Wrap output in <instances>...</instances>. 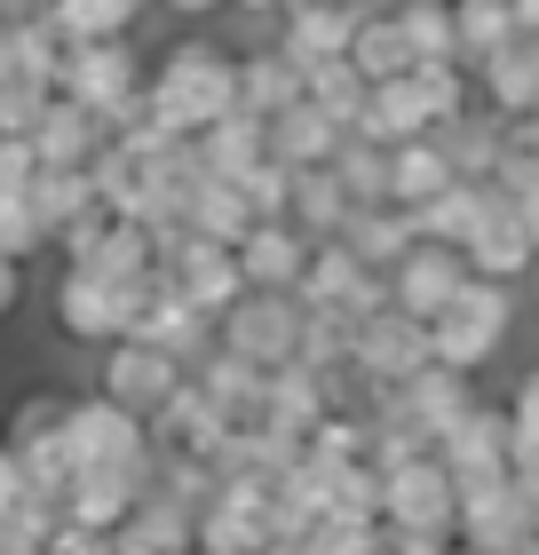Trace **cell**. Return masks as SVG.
<instances>
[{"label": "cell", "mask_w": 539, "mask_h": 555, "mask_svg": "<svg viewBox=\"0 0 539 555\" xmlns=\"http://www.w3.org/2000/svg\"><path fill=\"white\" fill-rule=\"evenodd\" d=\"M143 104L175 135L215 128L222 112H239V56L215 48V40H175L167 56H159V72L143 80Z\"/></svg>", "instance_id": "cell-1"}, {"label": "cell", "mask_w": 539, "mask_h": 555, "mask_svg": "<svg viewBox=\"0 0 539 555\" xmlns=\"http://www.w3.org/2000/svg\"><path fill=\"white\" fill-rule=\"evenodd\" d=\"M516 310H524V286H508V278H476L460 286L445 310L428 318V349L436 365H460V373H484L508 349V334H516Z\"/></svg>", "instance_id": "cell-2"}, {"label": "cell", "mask_w": 539, "mask_h": 555, "mask_svg": "<svg viewBox=\"0 0 539 555\" xmlns=\"http://www.w3.org/2000/svg\"><path fill=\"white\" fill-rule=\"evenodd\" d=\"M143 56H136V40H64V72H56V88L64 95H80V104H95L119 128V119H136L143 112Z\"/></svg>", "instance_id": "cell-3"}, {"label": "cell", "mask_w": 539, "mask_h": 555, "mask_svg": "<svg viewBox=\"0 0 539 555\" xmlns=\"http://www.w3.org/2000/svg\"><path fill=\"white\" fill-rule=\"evenodd\" d=\"M159 286V270L151 278H136V286H119V278H104V270H88V262H64V278H56V325L72 341H119L127 325H136V310H143V294Z\"/></svg>", "instance_id": "cell-4"}, {"label": "cell", "mask_w": 539, "mask_h": 555, "mask_svg": "<svg viewBox=\"0 0 539 555\" xmlns=\"http://www.w3.org/2000/svg\"><path fill=\"white\" fill-rule=\"evenodd\" d=\"M294 301L301 310H349L357 325H365L381 301H389V270H373L349 238H318L310 262H301V278H294Z\"/></svg>", "instance_id": "cell-5"}, {"label": "cell", "mask_w": 539, "mask_h": 555, "mask_svg": "<svg viewBox=\"0 0 539 555\" xmlns=\"http://www.w3.org/2000/svg\"><path fill=\"white\" fill-rule=\"evenodd\" d=\"M278 485H254V476H222V492L198 508V555H270L278 524H270Z\"/></svg>", "instance_id": "cell-6"}, {"label": "cell", "mask_w": 539, "mask_h": 555, "mask_svg": "<svg viewBox=\"0 0 539 555\" xmlns=\"http://www.w3.org/2000/svg\"><path fill=\"white\" fill-rule=\"evenodd\" d=\"M215 341L239 349V358H254V365H286V358H301V301L270 294V286H246L215 318Z\"/></svg>", "instance_id": "cell-7"}, {"label": "cell", "mask_w": 539, "mask_h": 555, "mask_svg": "<svg viewBox=\"0 0 539 555\" xmlns=\"http://www.w3.org/2000/svg\"><path fill=\"white\" fill-rule=\"evenodd\" d=\"M452 532L484 547V555H531L539 540V508L508 485V476H484V485H460V516H452Z\"/></svg>", "instance_id": "cell-8"}, {"label": "cell", "mask_w": 539, "mask_h": 555, "mask_svg": "<svg viewBox=\"0 0 539 555\" xmlns=\"http://www.w3.org/2000/svg\"><path fill=\"white\" fill-rule=\"evenodd\" d=\"M64 444H72L80 468H119V461H143L151 452V421L95 389V397H72L64 405Z\"/></svg>", "instance_id": "cell-9"}, {"label": "cell", "mask_w": 539, "mask_h": 555, "mask_svg": "<svg viewBox=\"0 0 539 555\" xmlns=\"http://www.w3.org/2000/svg\"><path fill=\"white\" fill-rule=\"evenodd\" d=\"M183 358L175 349H159V341H143V334H119V341H104V373H95V389L104 397H119L127 413H159L167 397H175V382H183Z\"/></svg>", "instance_id": "cell-10"}, {"label": "cell", "mask_w": 539, "mask_h": 555, "mask_svg": "<svg viewBox=\"0 0 539 555\" xmlns=\"http://www.w3.org/2000/svg\"><path fill=\"white\" fill-rule=\"evenodd\" d=\"M381 516H389V524H436V532H452L460 485H452V468L436 461V444L428 452H405V461L381 468Z\"/></svg>", "instance_id": "cell-11"}, {"label": "cell", "mask_w": 539, "mask_h": 555, "mask_svg": "<svg viewBox=\"0 0 539 555\" xmlns=\"http://www.w3.org/2000/svg\"><path fill=\"white\" fill-rule=\"evenodd\" d=\"M436 461L452 468V485H484V476H508L516 461V428H508V397H476L469 413H460L445 437H436Z\"/></svg>", "instance_id": "cell-12"}, {"label": "cell", "mask_w": 539, "mask_h": 555, "mask_svg": "<svg viewBox=\"0 0 539 555\" xmlns=\"http://www.w3.org/2000/svg\"><path fill=\"white\" fill-rule=\"evenodd\" d=\"M436 358L428 349V318L413 310H397V301H381V310L357 325V373H365L373 389H397V382H413V373Z\"/></svg>", "instance_id": "cell-13"}, {"label": "cell", "mask_w": 539, "mask_h": 555, "mask_svg": "<svg viewBox=\"0 0 539 555\" xmlns=\"http://www.w3.org/2000/svg\"><path fill=\"white\" fill-rule=\"evenodd\" d=\"M365 9L373 0H294V9H278L270 24H278V48L310 72L318 56H349V40H357V24H365Z\"/></svg>", "instance_id": "cell-14"}, {"label": "cell", "mask_w": 539, "mask_h": 555, "mask_svg": "<svg viewBox=\"0 0 539 555\" xmlns=\"http://www.w3.org/2000/svg\"><path fill=\"white\" fill-rule=\"evenodd\" d=\"M460 286H469V255H460V246L413 238V246L389 262V301H397V310H413V318H436Z\"/></svg>", "instance_id": "cell-15"}, {"label": "cell", "mask_w": 539, "mask_h": 555, "mask_svg": "<svg viewBox=\"0 0 539 555\" xmlns=\"http://www.w3.org/2000/svg\"><path fill=\"white\" fill-rule=\"evenodd\" d=\"M460 255H469V270H476V278H508V286H524L531 262H539V246H531L524 215H516V191H500V183H492V207H484L476 238L460 246Z\"/></svg>", "instance_id": "cell-16"}, {"label": "cell", "mask_w": 539, "mask_h": 555, "mask_svg": "<svg viewBox=\"0 0 539 555\" xmlns=\"http://www.w3.org/2000/svg\"><path fill=\"white\" fill-rule=\"evenodd\" d=\"M310 246L318 238L301 231L294 215H262V222H246V238H239V278H246V286H270V294H294Z\"/></svg>", "instance_id": "cell-17"}, {"label": "cell", "mask_w": 539, "mask_h": 555, "mask_svg": "<svg viewBox=\"0 0 539 555\" xmlns=\"http://www.w3.org/2000/svg\"><path fill=\"white\" fill-rule=\"evenodd\" d=\"M222 437H230V413L207 397V382H198V373H183V382H175V397L151 413V444H159V452H207V461H215Z\"/></svg>", "instance_id": "cell-18"}, {"label": "cell", "mask_w": 539, "mask_h": 555, "mask_svg": "<svg viewBox=\"0 0 539 555\" xmlns=\"http://www.w3.org/2000/svg\"><path fill=\"white\" fill-rule=\"evenodd\" d=\"M112 143V119L80 104V95H48V112H40V128H33V151H40V167H88L95 151Z\"/></svg>", "instance_id": "cell-19"}, {"label": "cell", "mask_w": 539, "mask_h": 555, "mask_svg": "<svg viewBox=\"0 0 539 555\" xmlns=\"http://www.w3.org/2000/svg\"><path fill=\"white\" fill-rule=\"evenodd\" d=\"M476 104L516 119V112H539V33L524 24L508 48H492V56L476 64Z\"/></svg>", "instance_id": "cell-20"}, {"label": "cell", "mask_w": 539, "mask_h": 555, "mask_svg": "<svg viewBox=\"0 0 539 555\" xmlns=\"http://www.w3.org/2000/svg\"><path fill=\"white\" fill-rule=\"evenodd\" d=\"M127 334H143V341H159V349H175L183 365H198L215 349V318L198 310V301H183L175 286H151L143 294V310H136V325Z\"/></svg>", "instance_id": "cell-21"}, {"label": "cell", "mask_w": 539, "mask_h": 555, "mask_svg": "<svg viewBox=\"0 0 539 555\" xmlns=\"http://www.w3.org/2000/svg\"><path fill=\"white\" fill-rule=\"evenodd\" d=\"M342 119H333L325 104H286V112H270V159H286V167H325L333 151H342Z\"/></svg>", "instance_id": "cell-22"}, {"label": "cell", "mask_w": 539, "mask_h": 555, "mask_svg": "<svg viewBox=\"0 0 539 555\" xmlns=\"http://www.w3.org/2000/svg\"><path fill=\"white\" fill-rule=\"evenodd\" d=\"M397 389H405V413H413V421L428 428V444H436V437H445V428H452L460 413L476 405V373H460V365H436V358L413 373V382H397Z\"/></svg>", "instance_id": "cell-23"}, {"label": "cell", "mask_w": 539, "mask_h": 555, "mask_svg": "<svg viewBox=\"0 0 539 555\" xmlns=\"http://www.w3.org/2000/svg\"><path fill=\"white\" fill-rule=\"evenodd\" d=\"M325 413H333V405H325V373H318V365H301V358L270 365V397H262V421H270V428H286V437H310Z\"/></svg>", "instance_id": "cell-24"}, {"label": "cell", "mask_w": 539, "mask_h": 555, "mask_svg": "<svg viewBox=\"0 0 539 555\" xmlns=\"http://www.w3.org/2000/svg\"><path fill=\"white\" fill-rule=\"evenodd\" d=\"M436 151L452 159V175H469V183H492V167H500V112H484V104H469V112H452V119H436Z\"/></svg>", "instance_id": "cell-25"}, {"label": "cell", "mask_w": 539, "mask_h": 555, "mask_svg": "<svg viewBox=\"0 0 539 555\" xmlns=\"http://www.w3.org/2000/svg\"><path fill=\"white\" fill-rule=\"evenodd\" d=\"M484 207H492V183H469V175H452L436 198H421V207H405V215H413V231L436 238V246H469L476 222H484Z\"/></svg>", "instance_id": "cell-26"}, {"label": "cell", "mask_w": 539, "mask_h": 555, "mask_svg": "<svg viewBox=\"0 0 539 555\" xmlns=\"http://www.w3.org/2000/svg\"><path fill=\"white\" fill-rule=\"evenodd\" d=\"M198 382H207V397L230 413V421H262V397H270V365H254V358H239V349H207V358L191 365Z\"/></svg>", "instance_id": "cell-27"}, {"label": "cell", "mask_w": 539, "mask_h": 555, "mask_svg": "<svg viewBox=\"0 0 539 555\" xmlns=\"http://www.w3.org/2000/svg\"><path fill=\"white\" fill-rule=\"evenodd\" d=\"M254 159H270V119L262 112L239 104V112H222L215 128H198V167L207 175H230V183H239Z\"/></svg>", "instance_id": "cell-28"}, {"label": "cell", "mask_w": 539, "mask_h": 555, "mask_svg": "<svg viewBox=\"0 0 539 555\" xmlns=\"http://www.w3.org/2000/svg\"><path fill=\"white\" fill-rule=\"evenodd\" d=\"M246 222H254V207H246V191L230 183V175H191V183H183V231L239 246Z\"/></svg>", "instance_id": "cell-29"}, {"label": "cell", "mask_w": 539, "mask_h": 555, "mask_svg": "<svg viewBox=\"0 0 539 555\" xmlns=\"http://www.w3.org/2000/svg\"><path fill=\"white\" fill-rule=\"evenodd\" d=\"M301 95H310V88H301V64L286 56V48H246V56H239V104L246 112H286V104H301Z\"/></svg>", "instance_id": "cell-30"}, {"label": "cell", "mask_w": 539, "mask_h": 555, "mask_svg": "<svg viewBox=\"0 0 539 555\" xmlns=\"http://www.w3.org/2000/svg\"><path fill=\"white\" fill-rule=\"evenodd\" d=\"M119 532H127V540H143V547H159V555H191V540H198V508H183L175 492L151 485L136 508H127Z\"/></svg>", "instance_id": "cell-31"}, {"label": "cell", "mask_w": 539, "mask_h": 555, "mask_svg": "<svg viewBox=\"0 0 539 555\" xmlns=\"http://www.w3.org/2000/svg\"><path fill=\"white\" fill-rule=\"evenodd\" d=\"M357 135H373V143H405V135H428V112H421V95L413 80H373L365 88V112H357Z\"/></svg>", "instance_id": "cell-32"}, {"label": "cell", "mask_w": 539, "mask_h": 555, "mask_svg": "<svg viewBox=\"0 0 539 555\" xmlns=\"http://www.w3.org/2000/svg\"><path fill=\"white\" fill-rule=\"evenodd\" d=\"M445 183H452V159L436 151V135L389 143V198H397V207H421V198H436Z\"/></svg>", "instance_id": "cell-33"}, {"label": "cell", "mask_w": 539, "mask_h": 555, "mask_svg": "<svg viewBox=\"0 0 539 555\" xmlns=\"http://www.w3.org/2000/svg\"><path fill=\"white\" fill-rule=\"evenodd\" d=\"M349 56H357V72L365 80H397V72H413L421 56H413V40H405V24H397V9H365V24H357V40H349Z\"/></svg>", "instance_id": "cell-34"}, {"label": "cell", "mask_w": 539, "mask_h": 555, "mask_svg": "<svg viewBox=\"0 0 539 555\" xmlns=\"http://www.w3.org/2000/svg\"><path fill=\"white\" fill-rule=\"evenodd\" d=\"M342 238L357 246V255H365L373 270H389L405 246H413L421 231H413V215L397 207V198H381V207H349V222H342Z\"/></svg>", "instance_id": "cell-35"}, {"label": "cell", "mask_w": 539, "mask_h": 555, "mask_svg": "<svg viewBox=\"0 0 539 555\" xmlns=\"http://www.w3.org/2000/svg\"><path fill=\"white\" fill-rule=\"evenodd\" d=\"M349 207H357V198L342 191V175H333V159H325V167H294V222H301L310 238H342Z\"/></svg>", "instance_id": "cell-36"}, {"label": "cell", "mask_w": 539, "mask_h": 555, "mask_svg": "<svg viewBox=\"0 0 539 555\" xmlns=\"http://www.w3.org/2000/svg\"><path fill=\"white\" fill-rule=\"evenodd\" d=\"M524 24H516V0H452V40H460V64H484L492 48H508Z\"/></svg>", "instance_id": "cell-37"}, {"label": "cell", "mask_w": 539, "mask_h": 555, "mask_svg": "<svg viewBox=\"0 0 539 555\" xmlns=\"http://www.w3.org/2000/svg\"><path fill=\"white\" fill-rule=\"evenodd\" d=\"M95 207V175L88 167H40L33 175V215H40V231H48V246H56V231L72 215H88Z\"/></svg>", "instance_id": "cell-38"}, {"label": "cell", "mask_w": 539, "mask_h": 555, "mask_svg": "<svg viewBox=\"0 0 539 555\" xmlns=\"http://www.w3.org/2000/svg\"><path fill=\"white\" fill-rule=\"evenodd\" d=\"M48 24L64 40H119L143 24V0H48Z\"/></svg>", "instance_id": "cell-39"}, {"label": "cell", "mask_w": 539, "mask_h": 555, "mask_svg": "<svg viewBox=\"0 0 539 555\" xmlns=\"http://www.w3.org/2000/svg\"><path fill=\"white\" fill-rule=\"evenodd\" d=\"M333 175H342V191L357 198V207H381V198H389V143L349 128L342 151H333Z\"/></svg>", "instance_id": "cell-40"}, {"label": "cell", "mask_w": 539, "mask_h": 555, "mask_svg": "<svg viewBox=\"0 0 539 555\" xmlns=\"http://www.w3.org/2000/svg\"><path fill=\"white\" fill-rule=\"evenodd\" d=\"M301 88H310V104H325L342 128H357V112H365V72H357V56H318L310 72H301Z\"/></svg>", "instance_id": "cell-41"}, {"label": "cell", "mask_w": 539, "mask_h": 555, "mask_svg": "<svg viewBox=\"0 0 539 555\" xmlns=\"http://www.w3.org/2000/svg\"><path fill=\"white\" fill-rule=\"evenodd\" d=\"M301 365H357V318L349 310H301Z\"/></svg>", "instance_id": "cell-42"}, {"label": "cell", "mask_w": 539, "mask_h": 555, "mask_svg": "<svg viewBox=\"0 0 539 555\" xmlns=\"http://www.w3.org/2000/svg\"><path fill=\"white\" fill-rule=\"evenodd\" d=\"M500 191H531L539 183V112L500 119V167H492Z\"/></svg>", "instance_id": "cell-43"}, {"label": "cell", "mask_w": 539, "mask_h": 555, "mask_svg": "<svg viewBox=\"0 0 539 555\" xmlns=\"http://www.w3.org/2000/svg\"><path fill=\"white\" fill-rule=\"evenodd\" d=\"M397 24H405V40H413L421 64L460 56V40H452V0H397Z\"/></svg>", "instance_id": "cell-44"}, {"label": "cell", "mask_w": 539, "mask_h": 555, "mask_svg": "<svg viewBox=\"0 0 539 555\" xmlns=\"http://www.w3.org/2000/svg\"><path fill=\"white\" fill-rule=\"evenodd\" d=\"M159 492H175L183 508H207V500L222 492V468L207 461V452H159Z\"/></svg>", "instance_id": "cell-45"}, {"label": "cell", "mask_w": 539, "mask_h": 555, "mask_svg": "<svg viewBox=\"0 0 539 555\" xmlns=\"http://www.w3.org/2000/svg\"><path fill=\"white\" fill-rule=\"evenodd\" d=\"M325 516H365V524H381V468L373 461H349L342 476H333V492H325Z\"/></svg>", "instance_id": "cell-46"}, {"label": "cell", "mask_w": 539, "mask_h": 555, "mask_svg": "<svg viewBox=\"0 0 539 555\" xmlns=\"http://www.w3.org/2000/svg\"><path fill=\"white\" fill-rule=\"evenodd\" d=\"M239 191H246L254 222H262V215H294V167H286V159H254V167L239 175Z\"/></svg>", "instance_id": "cell-47"}, {"label": "cell", "mask_w": 539, "mask_h": 555, "mask_svg": "<svg viewBox=\"0 0 539 555\" xmlns=\"http://www.w3.org/2000/svg\"><path fill=\"white\" fill-rule=\"evenodd\" d=\"M310 555H381V524H365V516H318L310 524Z\"/></svg>", "instance_id": "cell-48"}, {"label": "cell", "mask_w": 539, "mask_h": 555, "mask_svg": "<svg viewBox=\"0 0 539 555\" xmlns=\"http://www.w3.org/2000/svg\"><path fill=\"white\" fill-rule=\"evenodd\" d=\"M48 231H40V215H33V191H0V255H40Z\"/></svg>", "instance_id": "cell-49"}, {"label": "cell", "mask_w": 539, "mask_h": 555, "mask_svg": "<svg viewBox=\"0 0 539 555\" xmlns=\"http://www.w3.org/2000/svg\"><path fill=\"white\" fill-rule=\"evenodd\" d=\"M48 95H56V88H40V80H0V135H33L40 112H48Z\"/></svg>", "instance_id": "cell-50"}, {"label": "cell", "mask_w": 539, "mask_h": 555, "mask_svg": "<svg viewBox=\"0 0 539 555\" xmlns=\"http://www.w3.org/2000/svg\"><path fill=\"white\" fill-rule=\"evenodd\" d=\"M508 428H516V461H539V365H524V382L508 389Z\"/></svg>", "instance_id": "cell-51"}, {"label": "cell", "mask_w": 539, "mask_h": 555, "mask_svg": "<svg viewBox=\"0 0 539 555\" xmlns=\"http://www.w3.org/2000/svg\"><path fill=\"white\" fill-rule=\"evenodd\" d=\"M64 405H72V397H24V405L9 413V444H33V437H56V428H64Z\"/></svg>", "instance_id": "cell-52"}, {"label": "cell", "mask_w": 539, "mask_h": 555, "mask_svg": "<svg viewBox=\"0 0 539 555\" xmlns=\"http://www.w3.org/2000/svg\"><path fill=\"white\" fill-rule=\"evenodd\" d=\"M460 532H436V524H389L381 516V555H445Z\"/></svg>", "instance_id": "cell-53"}, {"label": "cell", "mask_w": 539, "mask_h": 555, "mask_svg": "<svg viewBox=\"0 0 539 555\" xmlns=\"http://www.w3.org/2000/svg\"><path fill=\"white\" fill-rule=\"evenodd\" d=\"M33 175H40L33 135H0V191H33Z\"/></svg>", "instance_id": "cell-54"}, {"label": "cell", "mask_w": 539, "mask_h": 555, "mask_svg": "<svg viewBox=\"0 0 539 555\" xmlns=\"http://www.w3.org/2000/svg\"><path fill=\"white\" fill-rule=\"evenodd\" d=\"M24 492H33V476H24V461H16V444L0 437V516H9L16 500H24Z\"/></svg>", "instance_id": "cell-55"}, {"label": "cell", "mask_w": 539, "mask_h": 555, "mask_svg": "<svg viewBox=\"0 0 539 555\" xmlns=\"http://www.w3.org/2000/svg\"><path fill=\"white\" fill-rule=\"evenodd\" d=\"M16 270H24L16 255H0V318H9V310H16V294H24V278H16Z\"/></svg>", "instance_id": "cell-56"}, {"label": "cell", "mask_w": 539, "mask_h": 555, "mask_svg": "<svg viewBox=\"0 0 539 555\" xmlns=\"http://www.w3.org/2000/svg\"><path fill=\"white\" fill-rule=\"evenodd\" d=\"M516 215H524V231H531V246H539V183L516 191Z\"/></svg>", "instance_id": "cell-57"}, {"label": "cell", "mask_w": 539, "mask_h": 555, "mask_svg": "<svg viewBox=\"0 0 539 555\" xmlns=\"http://www.w3.org/2000/svg\"><path fill=\"white\" fill-rule=\"evenodd\" d=\"M159 9H175V16H215V9H230V0H159Z\"/></svg>", "instance_id": "cell-58"}, {"label": "cell", "mask_w": 539, "mask_h": 555, "mask_svg": "<svg viewBox=\"0 0 539 555\" xmlns=\"http://www.w3.org/2000/svg\"><path fill=\"white\" fill-rule=\"evenodd\" d=\"M112 555H159V547H143V540H127V532H112Z\"/></svg>", "instance_id": "cell-59"}, {"label": "cell", "mask_w": 539, "mask_h": 555, "mask_svg": "<svg viewBox=\"0 0 539 555\" xmlns=\"http://www.w3.org/2000/svg\"><path fill=\"white\" fill-rule=\"evenodd\" d=\"M516 24H531V33H539V0H516Z\"/></svg>", "instance_id": "cell-60"}, {"label": "cell", "mask_w": 539, "mask_h": 555, "mask_svg": "<svg viewBox=\"0 0 539 555\" xmlns=\"http://www.w3.org/2000/svg\"><path fill=\"white\" fill-rule=\"evenodd\" d=\"M524 301H531V318H539V262H531V278H524Z\"/></svg>", "instance_id": "cell-61"}, {"label": "cell", "mask_w": 539, "mask_h": 555, "mask_svg": "<svg viewBox=\"0 0 539 555\" xmlns=\"http://www.w3.org/2000/svg\"><path fill=\"white\" fill-rule=\"evenodd\" d=\"M445 555H484V547H469V540H452V547H445Z\"/></svg>", "instance_id": "cell-62"}, {"label": "cell", "mask_w": 539, "mask_h": 555, "mask_svg": "<svg viewBox=\"0 0 539 555\" xmlns=\"http://www.w3.org/2000/svg\"><path fill=\"white\" fill-rule=\"evenodd\" d=\"M0 555H9V547H0Z\"/></svg>", "instance_id": "cell-63"}, {"label": "cell", "mask_w": 539, "mask_h": 555, "mask_svg": "<svg viewBox=\"0 0 539 555\" xmlns=\"http://www.w3.org/2000/svg\"><path fill=\"white\" fill-rule=\"evenodd\" d=\"M191 555H198V547H191Z\"/></svg>", "instance_id": "cell-64"}]
</instances>
